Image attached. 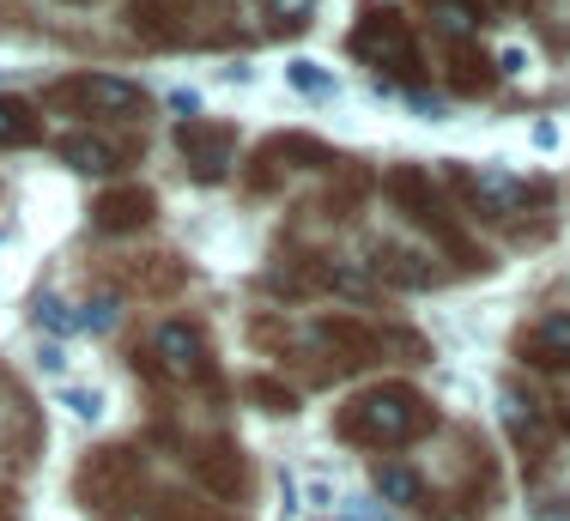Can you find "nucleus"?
Here are the masks:
<instances>
[{
	"mask_svg": "<svg viewBox=\"0 0 570 521\" xmlns=\"http://www.w3.org/2000/svg\"><path fill=\"white\" fill-rule=\"evenodd\" d=\"M334 431L358 449H401L431 431V401L419 389H406V382H383V389L352 394L341 419H334Z\"/></svg>",
	"mask_w": 570,
	"mask_h": 521,
	"instance_id": "nucleus-1",
	"label": "nucleus"
},
{
	"mask_svg": "<svg viewBox=\"0 0 570 521\" xmlns=\"http://www.w3.org/2000/svg\"><path fill=\"white\" fill-rule=\"evenodd\" d=\"M128 24L153 49H213L237 37V0H134Z\"/></svg>",
	"mask_w": 570,
	"mask_h": 521,
	"instance_id": "nucleus-2",
	"label": "nucleus"
},
{
	"mask_svg": "<svg viewBox=\"0 0 570 521\" xmlns=\"http://www.w3.org/2000/svg\"><path fill=\"white\" fill-rule=\"evenodd\" d=\"M43 109L56 116H86V121H140L146 116V91L134 79L116 73H79V79H56L43 91Z\"/></svg>",
	"mask_w": 570,
	"mask_h": 521,
	"instance_id": "nucleus-3",
	"label": "nucleus"
},
{
	"mask_svg": "<svg viewBox=\"0 0 570 521\" xmlns=\"http://www.w3.org/2000/svg\"><path fill=\"white\" fill-rule=\"evenodd\" d=\"M146 491V461L140 449H98V455L79 468V503L110 521H128V503H140Z\"/></svg>",
	"mask_w": 570,
	"mask_h": 521,
	"instance_id": "nucleus-4",
	"label": "nucleus"
},
{
	"mask_svg": "<svg viewBox=\"0 0 570 521\" xmlns=\"http://www.w3.org/2000/svg\"><path fill=\"white\" fill-rule=\"evenodd\" d=\"M352 55L358 61H371V67H389V73H401V79H413L419 73V43H413V31H406V19H395V12H364L358 19V31H352Z\"/></svg>",
	"mask_w": 570,
	"mask_h": 521,
	"instance_id": "nucleus-5",
	"label": "nucleus"
},
{
	"mask_svg": "<svg viewBox=\"0 0 570 521\" xmlns=\"http://www.w3.org/2000/svg\"><path fill=\"white\" fill-rule=\"evenodd\" d=\"M146 370H153V376H165V382H195V389H213V358H207V340L195 334V327L188 322H165L153 334V346H146Z\"/></svg>",
	"mask_w": 570,
	"mask_h": 521,
	"instance_id": "nucleus-6",
	"label": "nucleus"
},
{
	"mask_svg": "<svg viewBox=\"0 0 570 521\" xmlns=\"http://www.w3.org/2000/svg\"><path fill=\"white\" fill-rule=\"evenodd\" d=\"M389 200H395L413 225H425L455 260H468V237H461V225L443 213V200H438V188H431L425 170H395V176H389Z\"/></svg>",
	"mask_w": 570,
	"mask_h": 521,
	"instance_id": "nucleus-7",
	"label": "nucleus"
},
{
	"mask_svg": "<svg viewBox=\"0 0 570 521\" xmlns=\"http://www.w3.org/2000/svg\"><path fill=\"white\" fill-rule=\"evenodd\" d=\"M176 153H183V164H188L195 183H219L230 164H237V128H230V121L195 116V121L176 128Z\"/></svg>",
	"mask_w": 570,
	"mask_h": 521,
	"instance_id": "nucleus-8",
	"label": "nucleus"
},
{
	"mask_svg": "<svg viewBox=\"0 0 570 521\" xmlns=\"http://www.w3.org/2000/svg\"><path fill=\"white\" fill-rule=\"evenodd\" d=\"M328 164H341L322 140H304V134H279V140H267L262 153H255V170H249V188H274L285 170H328Z\"/></svg>",
	"mask_w": 570,
	"mask_h": 521,
	"instance_id": "nucleus-9",
	"label": "nucleus"
},
{
	"mask_svg": "<svg viewBox=\"0 0 570 521\" xmlns=\"http://www.w3.org/2000/svg\"><path fill=\"white\" fill-rule=\"evenodd\" d=\"M450 183L461 188V200H468V218H504L528 200V188L515 183L504 170H450Z\"/></svg>",
	"mask_w": 570,
	"mask_h": 521,
	"instance_id": "nucleus-10",
	"label": "nucleus"
},
{
	"mask_svg": "<svg viewBox=\"0 0 570 521\" xmlns=\"http://www.w3.org/2000/svg\"><path fill=\"white\" fill-rule=\"evenodd\" d=\"M188 468H195V479L213 491V498H243V485H249V468H243V449L230 443V436H213V443L188 449Z\"/></svg>",
	"mask_w": 570,
	"mask_h": 521,
	"instance_id": "nucleus-11",
	"label": "nucleus"
},
{
	"mask_svg": "<svg viewBox=\"0 0 570 521\" xmlns=\"http://www.w3.org/2000/svg\"><path fill=\"white\" fill-rule=\"evenodd\" d=\"M56 153L73 164V170H86V176H116V170H128V164L140 158V146L116 140V134H67Z\"/></svg>",
	"mask_w": 570,
	"mask_h": 521,
	"instance_id": "nucleus-12",
	"label": "nucleus"
},
{
	"mask_svg": "<svg viewBox=\"0 0 570 521\" xmlns=\"http://www.w3.org/2000/svg\"><path fill=\"white\" fill-rule=\"evenodd\" d=\"M504 431H510V443L522 449V455H547V436H552V424H547V406L534 401V394H522V389H504Z\"/></svg>",
	"mask_w": 570,
	"mask_h": 521,
	"instance_id": "nucleus-13",
	"label": "nucleus"
},
{
	"mask_svg": "<svg viewBox=\"0 0 570 521\" xmlns=\"http://www.w3.org/2000/svg\"><path fill=\"white\" fill-rule=\"evenodd\" d=\"M371 273L383 285H401V292H425V285H438V267H431L419 249H401V243H371Z\"/></svg>",
	"mask_w": 570,
	"mask_h": 521,
	"instance_id": "nucleus-14",
	"label": "nucleus"
},
{
	"mask_svg": "<svg viewBox=\"0 0 570 521\" xmlns=\"http://www.w3.org/2000/svg\"><path fill=\"white\" fill-rule=\"evenodd\" d=\"M153 213H158L153 188H110V195H98V207H91V225L110 230V237H121V230L153 225Z\"/></svg>",
	"mask_w": 570,
	"mask_h": 521,
	"instance_id": "nucleus-15",
	"label": "nucleus"
},
{
	"mask_svg": "<svg viewBox=\"0 0 570 521\" xmlns=\"http://www.w3.org/2000/svg\"><path fill=\"white\" fill-rule=\"evenodd\" d=\"M522 358L540 370H570V315H547L522 334Z\"/></svg>",
	"mask_w": 570,
	"mask_h": 521,
	"instance_id": "nucleus-16",
	"label": "nucleus"
},
{
	"mask_svg": "<svg viewBox=\"0 0 570 521\" xmlns=\"http://www.w3.org/2000/svg\"><path fill=\"white\" fill-rule=\"evenodd\" d=\"M443 67H450V86L468 91V98H480V91H492V61L480 55V43L473 37H461V43H450V55H443Z\"/></svg>",
	"mask_w": 570,
	"mask_h": 521,
	"instance_id": "nucleus-17",
	"label": "nucleus"
},
{
	"mask_svg": "<svg viewBox=\"0 0 570 521\" xmlns=\"http://www.w3.org/2000/svg\"><path fill=\"white\" fill-rule=\"evenodd\" d=\"M425 12L450 43H461V37H473L485 24V0H425Z\"/></svg>",
	"mask_w": 570,
	"mask_h": 521,
	"instance_id": "nucleus-18",
	"label": "nucleus"
},
{
	"mask_svg": "<svg viewBox=\"0 0 570 521\" xmlns=\"http://www.w3.org/2000/svg\"><path fill=\"white\" fill-rule=\"evenodd\" d=\"M128 521H225L213 503H200V498H183V491H158L146 510H134Z\"/></svg>",
	"mask_w": 570,
	"mask_h": 521,
	"instance_id": "nucleus-19",
	"label": "nucleus"
},
{
	"mask_svg": "<svg viewBox=\"0 0 570 521\" xmlns=\"http://www.w3.org/2000/svg\"><path fill=\"white\" fill-rule=\"evenodd\" d=\"M376 491H383V503H401V510H419V498H425L419 473L401 468V461H383V468H376Z\"/></svg>",
	"mask_w": 570,
	"mask_h": 521,
	"instance_id": "nucleus-20",
	"label": "nucleus"
},
{
	"mask_svg": "<svg viewBox=\"0 0 570 521\" xmlns=\"http://www.w3.org/2000/svg\"><path fill=\"white\" fill-rule=\"evenodd\" d=\"M37 140V109L24 98H0V146H31Z\"/></svg>",
	"mask_w": 570,
	"mask_h": 521,
	"instance_id": "nucleus-21",
	"label": "nucleus"
},
{
	"mask_svg": "<svg viewBox=\"0 0 570 521\" xmlns=\"http://www.w3.org/2000/svg\"><path fill=\"white\" fill-rule=\"evenodd\" d=\"M285 79H292V86L304 91V98H334V91H341V79H334L322 61H309V55H297V61H285Z\"/></svg>",
	"mask_w": 570,
	"mask_h": 521,
	"instance_id": "nucleus-22",
	"label": "nucleus"
},
{
	"mask_svg": "<svg viewBox=\"0 0 570 521\" xmlns=\"http://www.w3.org/2000/svg\"><path fill=\"white\" fill-rule=\"evenodd\" d=\"M128 285H140V292H176L183 285V260L146 255V267H128Z\"/></svg>",
	"mask_w": 570,
	"mask_h": 521,
	"instance_id": "nucleus-23",
	"label": "nucleus"
},
{
	"mask_svg": "<svg viewBox=\"0 0 570 521\" xmlns=\"http://www.w3.org/2000/svg\"><path fill=\"white\" fill-rule=\"evenodd\" d=\"M116 315H121V297H116V292H98L86 309H79V327H91V334H110Z\"/></svg>",
	"mask_w": 570,
	"mask_h": 521,
	"instance_id": "nucleus-24",
	"label": "nucleus"
},
{
	"mask_svg": "<svg viewBox=\"0 0 570 521\" xmlns=\"http://www.w3.org/2000/svg\"><path fill=\"white\" fill-rule=\"evenodd\" d=\"M37 327H49V334H73V327H79V315L73 309H67L61 304V297H37Z\"/></svg>",
	"mask_w": 570,
	"mask_h": 521,
	"instance_id": "nucleus-25",
	"label": "nucleus"
},
{
	"mask_svg": "<svg viewBox=\"0 0 570 521\" xmlns=\"http://www.w3.org/2000/svg\"><path fill=\"white\" fill-rule=\"evenodd\" d=\"M56 401H61L73 419H86V424H98V419H104V394H98V389H61Z\"/></svg>",
	"mask_w": 570,
	"mask_h": 521,
	"instance_id": "nucleus-26",
	"label": "nucleus"
},
{
	"mask_svg": "<svg viewBox=\"0 0 570 521\" xmlns=\"http://www.w3.org/2000/svg\"><path fill=\"white\" fill-rule=\"evenodd\" d=\"M249 401H262L267 413H292V389H279V382H262V376L249 382Z\"/></svg>",
	"mask_w": 570,
	"mask_h": 521,
	"instance_id": "nucleus-27",
	"label": "nucleus"
},
{
	"mask_svg": "<svg viewBox=\"0 0 570 521\" xmlns=\"http://www.w3.org/2000/svg\"><path fill=\"white\" fill-rule=\"evenodd\" d=\"M267 12H274V19H285V24H297V19H309V12H316V0H262Z\"/></svg>",
	"mask_w": 570,
	"mask_h": 521,
	"instance_id": "nucleus-28",
	"label": "nucleus"
},
{
	"mask_svg": "<svg viewBox=\"0 0 570 521\" xmlns=\"http://www.w3.org/2000/svg\"><path fill=\"white\" fill-rule=\"evenodd\" d=\"M170 109L195 121V116H200V91H188V86H183V91H170Z\"/></svg>",
	"mask_w": 570,
	"mask_h": 521,
	"instance_id": "nucleus-29",
	"label": "nucleus"
},
{
	"mask_svg": "<svg viewBox=\"0 0 570 521\" xmlns=\"http://www.w3.org/2000/svg\"><path fill=\"white\" fill-rule=\"evenodd\" d=\"M37 364H43L49 376H61V370H67V352H61V346H43V352H37Z\"/></svg>",
	"mask_w": 570,
	"mask_h": 521,
	"instance_id": "nucleus-30",
	"label": "nucleus"
},
{
	"mask_svg": "<svg viewBox=\"0 0 570 521\" xmlns=\"http://www.w3.org/2000/svg\"><path fill=\"white\" fill-rule=\"evenodd\" d=\"M498 73H528V55L522 49H504V55H498Z\"/></svg>",
	"mask_w": 570,
	"mask_h": 521,
	"instance_id": "nucleus-31",
	"label": "nucleus"
},
{
	"mask_svg": "<svg viewBox=\"0 0 570 521\" xmlns=\"http://www.w3.org/2000/svg\"><path fill=\"white\" fill-rule=\"evenodd\" d=\"M413 109H419L425 121H443V104H438V98H413Z\"/></svg>",
	"mask_w": 570,
	"mask_h": 521,
	"instance_id": "nucleus-32",
	"label": "nucleus"
},
{
	"mask_svg": "<svg viewBox=\"0 0 570 521\" xmlns=\"http://www.w3.org/2000/svg\"><path fill=\"white\" fill-rule=\"evenodd\" d=\"M564 431H570V406H564Z\"/></svg>",
	"mask_w": 570,
	"mask_h": 521,
	"instance_id": "nucleus-33",
	"label": "nucleus"
},
{
	"mask_svg": "<svg viewBox=\"0 0 570 521\" xmlns=\"http://www.w3.org/2000/svg\"><path fill=\"white\" fill-rule=\"evenodd\" d=\"M67 7H79V0H67Z\"/></svg>",
	"mask_w": 570,
	"mask_h": 521,
	"instance_id": "nucleus-34",
	"label": "nucleus"
},
{
	"mask_svg": "<svg viewBox=\"0 0 570 521\" xmlns=\"http://www.w3.org/2000/svg\"><path fill=\"white\" fill-rule=\"evenodd\" d=\"M0 521H7V510H0Z\"/></svg>",
	"mask_w": 570,
	"mask_h": 521,
	"instance_id": "nucleus-35",
	"label": "nucleus"
}]
</instances>
